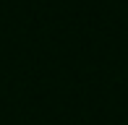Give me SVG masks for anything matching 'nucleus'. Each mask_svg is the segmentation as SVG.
Listing matches in <instances>:
<instances>
[]
</instances>
